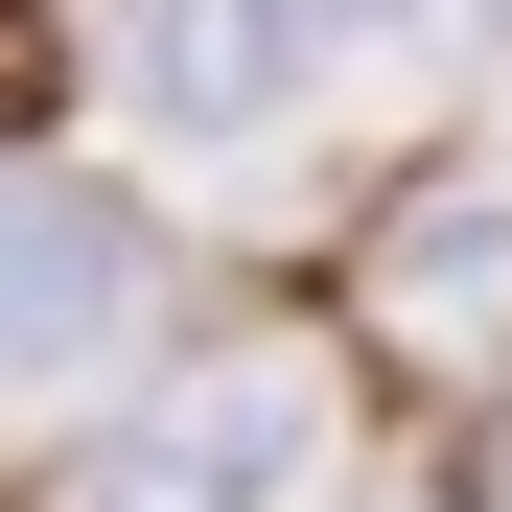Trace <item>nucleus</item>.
I'll return each instance as SVG.
<instances>
[{
    "mask_svg": "<svg viewBox=\"0 0 512 512\" xmlns=\"http://www.w3.org/2000/svg\"><path fill=\"white\" fill-rule=\"evenodd\" d=\"M303 70H326L303 0H140V117H163V140H256Z\"/></svg>",
    "mask_w": 512,
    "mask_h": 512,
    "instance_id": "nucleus-3",
    "label": "nucleus"
},
{
    "mask_svg": "<svg viewBox=\"0 0 512 512\" xmlns=\"http://www.w3.org/2000/svg\"><path fill=\"white\" fill-rule=\"evenodd\" d=\"M280 466H303V373H187L94 443V512H280Z\"/></svg>",
    "mask_w": 512,
    "mask_h": 512,
    "instance_id": "nucleus-1",
    "label": "nucleus"
},
{
    "mask_svg": "<svg viewBox=\"0 0 512 512\" xmlns=\"http://www.w3.org/2000/svg\"><path fill=\"white\" fill-rule=\"evenodd\" d=\"M70 117V0H0V140Z\"/></svg>",
    "mask_w": 512,
    "mask_h": 512,
    "instance_id": "nucleus-4",
    "label": "nucleus"
},
{
    "mask_svg": "<svg viewBox=\"0 0 512 512\" xmlns=\"http://www.w3.org/2000/svg\"><path fill=\"white\" fill-rule=\"evenodd\" d=\"M117 326H140V233L70 187H0V396H70Z\"/></svg>",
    "mask_w": 512,
    "mask_h": 512,
    "instance_id": "nucleus-2",
    "label": "nucleus"
}]
</instances>
